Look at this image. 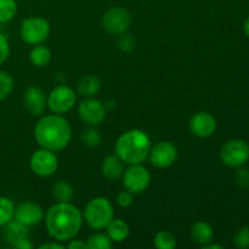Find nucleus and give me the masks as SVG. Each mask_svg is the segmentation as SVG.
Listing matches in <instances>:
<instances>
[{
  "label": "nucleus",
  "instance_id": "nucleus-1",
  "mask_svg": "<svg viewBox=\"0 0 249 249\" xmlns=\"http://www.w3.org/2000/svg\"><path fill=\"white\" fill-rule=\"evenodd\" d=\"M45 224L51 237L66 242L78 235L82 229L83 215L79 208L70 202H57L46 213Z\"/></svg>",
  "mask_w": 249,
  "mask_h": 249
},
{
  "label": "nucleus",
  "instance_id": "nucleus-2",
  "mask_svg": "<svg viewBox=\"0 0 249 249\" xmlns=\"http://www.w3.org/2000/svg\"><path fill=\"white\" fill-rule=\"evenodd\" d=\"M34 138L43 148L56 152L70 143L72 138L71 125L63 117L56 114L45 116L36 123Z\"/></svg>",
  "mask_w": 249,
  "mask_h": 249
},
{
  "label": "nucleus",
  "instance_id": "nucleus-3",
  "mask_svg": "<svg viewBox=\"0 0 249 249\" xmlns=\"http://www.w3.org/2000/svg\"><path fill=\"white\" fill-rule=\"evenodd\" d=\"M151 150L150 138L140 129L125 131L116 142V155L126 164H141Z\"/></svg>",
  "mask_w": 249,
  "mask_h": 249
},
{
  "label": "nucleus",
  "instance_id": "nucleus-4",
  "mask_svg": "<svg viewBox=\"0 0 249 249\" xmlns=\"http://www.w3.org/2000/svg\"><path fill=\"white\" fill-rule=\"evenodd\" d=\"M114 211L111 202L105 197H96L91 199L85 207L83 216L88 225L94 230H101L113 219Z\"/></svg>",
  "mask_w": 249,
  "mask_h": 249
},
{
  "label": "nucleus",
  "instance_id": "nucleus-5",
  "mask_svg": "<svg viewBox=\"0 0 249 249\" xmlns=\"http://www.w3.org/2000/svg\"><path fill=\"white\" fill-rule=\"evenodd\" d=\"M19 33L24 43L38 45L49 38L50 24L43 17H28L22 21Z\"/></svg>",
  "mask_w": 249,
  "mask_h": 249
},
{
  "label": "nucleus",
  "instance_id": "nucleus-6",
  "mask_svg": "<svg viewBox=\"0 0 249 249\" xmlns=\"http://www.w3.org/2000/svg\"><path fill=\"white\" fill-rule=\"evenodd\" d=\"M130 24L131 15L125 7H112L102 17V26L105 31L112 36H121L126 33Z\"/></svg>",
  "mask_w": 249,
  "mask_h": 249
},
{
  "label": "nucleus",
  "instance_id": "nucleus-7",
  "mask_svg": "<svg viewBox=\"0 0 249 249\" xmlns=\"http://www.w3.org/2000/svg\"><path fill=\"white\" fill-rule=\"evenodd\" d=\"M220 158L228 167L240 168L249 160V145L243 140H230L221 147Z\"/></svg>",
  "mask_w": 249,
  "mask_h": 249
},
{
  "label": "nucleus",
  "instance_id": "nucleus-8",
  "mask_svg": "<svg viewBox=\"0 0 249 249\" xmlns=\"http://www.w3.org/2000/svg\"><path fill=\"white\" fill-rule=\"evenodd\" d=\"M77 101V96L72 88L60 85L50 92L48 97V106L53 113L62 114L71 111Z\"/></svg>",
  "mask_w": 249,
  "mask_h": 249
},
{
  "label": "nucleus",
  "instance_id": "nucleus-9",
  "mask_svg": "<svg viewBox=\"0 0 249 249\" xmlns=\"http://www.w3.org/2000/svg\"><path fill=\"white\" fill-rule=\"evenodd\" d=\"M57 157L53 151L41 147L31 157V169L36 175L41 178L51 177L57 170Z\"/></svg>",
  "mask_w": 249,
  "mask_h": 249
},
{
  "label": "nucleus",
  "instance_id": "nucleus-10",
  "mask_svg": "<svg viewBox=\"0 0 249 249\" xmlns=\"http://www.w3.org/2000/svg\"><path fill=\"white\" fill-rule=\"evenodd\" d=\"M151 175L148 170L141 164H133L124 172L123 185L131 194H141L148 187Z\"/></svg>",
  "mask_w": 249,
  "mask_h": 249
},
{
  "label": "nucleus",
  "instance_id": "nucleus-11",
  "mask_svg": "<svg viewBox=\"0 0 249 249\" xmlns=\"http://www.w3.org/2000/svg\"><path fill=\"white\" fill-rule=\"evenodd\" d=\"M151 164L157 168H168L174 164L178 158V150L169 141H160L151 147L148 153Z\"/></svg>",
  "mask_w": 249,
  "mask_h": 249
},
{
  "label": "nucleus",
  "instance_id": "nucleus-12",
  "mask_svg": "<svg viewBox=\"0 0 249 249\" xmlns=\"http://www.w3.org/2000/svg\"><path fill=\"white\" fill-rule=\"evenodd\" d=\"M78 111L82 121L89 125H99L106 118V106H104V104L99 100H84L80 102Z\"/></svg>",
  "mask_w": 249,
  "mask_h": 249
},
{
  "label": "nucleus",
  "instance_id": "nucleus-13",
  "mask_svg": "<svg viewBox=\"0 0 249 249\" xmlns=\"http://www.w3.org/2000/svg\"><path fill=\"white\" fill-rule=\"evenodd\" d=\"M14 218L23 225L33 226L43 220L44 212L39 204L33 202H23L15 208Z\"/></svg>",
  "mask_w": 249,
  "mask_h": 249
},
{
  "label": "nucleus",
  "instance_id": "nucleus-14",
  "mask_svg": "<svg viewBox=\"0 0 249 249\" xmlns=\"http://www.w3.org/2000/svg\"><path fill=\"white\" fill-rule=\"evenodd\" d=\"M190 129L198 138H209L216 129V119L208 112H198L190 121Z\"/></svg>",
  "mask_w": 249,
  "mask_h": 249
},
{
  "label": "nucleus",
  "instance_id": "nucleus-15",
  "mask_svg": "<svg viewBox=\"0 0 249 249\" xmlns=\"http://www.w3.org/2000/svg\"><path fill=\"white\" fill-rule=\"evenodd\" d=\"M24 107L34 117H39L44 113L46 107V96L43 90L38 87H29L23 94Z\"/></svg>",
  "mask_w": 249,
  "mask_h": 249
},
{
  "label": "nucleus",
  "instance_id": "nucleus-16",
  "mask_svg": "<svg viewBox=\"0 0 249 249\" xmlns=\"http://www.w3.org/2000/svg\"><path fill=\"white\" fill-rule=\"evenodd\" d=\"M5 241L9 245L14 246L18 241L28 237V226L23 225L16 219H11L7 224L4 225V231H2Z\"/></svg>",
  "mask_w": 249,
  "mask_h": 249
},
{
  "label": "nucleus",
  "instance_id": "nucleus-17",
  "mask_svg": "<svg viewBox=\"0 0 249 249\" xmlns=\"http://www.w3.org/2000/svg\"><path fill=\"white\" fill-rule=\"evenodd\" d=\"M123 160L118 156H107L102 162L101 170L107 179L116 180L123 174Z\"/></svg>",
  "mask_w": 249,
  "mask_h": 249
},
{
  "label": "nucleus",
  "instance_id": "nucleus-18",
  "mask_svg": "<svg viewBox=\"0 0 249 249\" xmlns=\"http://www.w3.org/2000/svg\"><path fill=\"white\" fill-rule=\"evenodd\" d=\"M107 228V235L112 240V242H123L129 236L130 229L128 224L122 219H112Z\"/></svg>",
  "mask_w": 249,
  "mask_h": 249
},
{
  "label": "nucleus",
  "instance_id": "nucleus-19",
  "mask_svg": "<svg viewBox=\"0 0 249 249\" xmlns=\"http://www.w3.org/2000/svg\"><path fill=\"white\" fill-rule=\"evenodd\" d=\"M213 228L206 221H198L191 228V237L198 245L204 246L213 240Z\"/></svg>",
  "mask_w": 249,
  "mask_h": 249
},
{
  "label": "nucleus",
  "instance_id": "nucleus-20",
  "mask_svg": "<svg viewBox=\"0 0 249 249\" xmlns=\"http://www.w3.org/2000/svg\"><path fill=\"white\" fill-rule=\"evenodd\" d=\"M100 88H101V83H100L99 78L95 75H84L78 83L77 91L82 96L91 97L99 92Z\"/></svg>",
  "mask_w": 249,
  "mask_h": 249
},
{
  "label": "nucleus",
  "instance_id": "nucleus-21",
  "mask_svg": "<svg viewBox=\"0 0 249 249\" xmlns=\"http://www.w3.org/2000/svg\"><path fill=\"white\" fill-rule=\"evenodd\" d=\"M29 58H31V62L34 66H36V67H44V66H46L50 62L51 51L48 46L38 44V45H36L32 49L31 53H29Z\"/></svg>",
  "mask_w": 249,
  "mask_h": 249
},
{
  "label": "nucleus",
  "instance_id": "nucleus-22",
  "mask_svg": "<svg viewBox=\"0 0 249 249\" xmlns=\"http://www.w3.org/2000/svg\"><path fill=\"white\" fill-rule=\"evenodd\" d=\"M53 196L57 202H70L73 197V187L65 180H58L53 186Z\"/></svg>",
  "mask_w": 249,
  "mask_h": 249
},
{
  "label": "nucleus",
  "instance_id": "nucleus-23",
  "mask_svg": "<svg viewBox=\"0 0 249 249\" xmlns=\"http://www.w3.org/2000/svg\"><path fill=\"white\" fill-rule=\"evenodd\" d=\"M153 242L158 249H174L177 247V240L169 231L162 230L156 233Z\"/></svg>",
  "mask_w": 249,
  "mask_h": 249
},
{
  "label": "nucleus",
  "instance_id": "nucleus-24",
  "mask_svg": "<svg viewBox=\"0 0 249 249\" xmlns=\"http://www.w3.org/2000/svg\"><path fill=\"white\" fill-rule=\"evenodd\" d=\"M15 206L7 197L0 196V226H4L14 219Z\"/></svg>",
  "mask_w": 249,
  "mask_h": 249
},
{
  "label": "nucleus",
  "instance_id": "nucleus-25",
  "mask_svg": "<svg viewBox=\"0 0 249 249\" xmlns=\"http://www.w3.org/2000/svg\"><path fill=\"white\" fill-rule=\"evenodd\" d=\"M17 12V2L15 0H0V23L11 21Z\"/></svg>",
  "mask_w": 249,
  "mask_h": 249
},
{
  "label": "nucleus",
  "instance_id": "nucleus-26",
  "mask_svg": "<svg viewBox=\"0 0 249 249\" xmlns=\"http://www.w3.org/2000/svg\"><path fill=\"white\" fill-rule=\"evenodd\" d=\"M87 245L89 249H109L112 248V240L105 233H95L90 236Z\"/></svg>",
  "mask_w": 249,
  "mask_h": 249
},
{
  "label": "nucleus",
  "instance_id": "nucleus-27",
  "mask_svg": "<svg viewBox=\"0 0 249 249\" xmlns=\"http://www.w3.org/2000/svg\"><path fill=\"white\" fill-rule=\"evenodd\" d=\"M14 89V79L5 71H0V100H4Z\"/></svg>",
  "mask_w": 249,
  "mask_h": 249
},
{
  "label": "nucleus",
  "instance_id": "nucleus-28",
  "mask_svg": "<svg viewBox=\"0 0 249 249\" xmlns=\"http://www.w3.org/2000/svg\"><path fill=\"white\" fill-rule=\"evenodd\" d=\"M82 141L85 146L90 148L97 147L101 142V135H100V131L95 128L87 129V130L83 131L82 134Z\"/></svg>",
  "mask_w": 249,
  "mask_h": 249
},
{
  "label": "nucleus",
  "instance_id": "nucleus-29",
  "mask_svg": "<svg viewBox=\"0 0 249 249\" xmlns=\"http://www.w3.org/2000/svg\"><path fill=\"white\" fill-rule=\"evenodd\" d=\"M233 242H235L236 247L240 249L249 248V228L248 226H242L238 229L237 232L235 233L233 237Z\"/></svg>",
  "mask_w": 249,
  "mask_h": 249
},
{
  "label": "nucleus",
  "instance_id": "nucleus-30",
  "mask_svg": "<svg viewBox=\"0 0 249 249\" xmlns=\"http://www.w3.org/2000/svg\"><path fill=\"white\" fill-rule=\"evenodd\" d=\"M118 46L122 51H124V53H130L131 50L135 49V39H134L130 34H121V36H119Z\"/></svg>",
  "mask_w": 249,
  "mask_h": 249
},
{
  "label": "nucleus",
  "instance_id": "nucleus-31",
  "mask_svg": "<svg viewBox=\"0 0 249 249\" xmlns=\"http://www.w3.org/2000/svg\"><path fill=\"white\" fill-rule=\"evenodd\" d=\"M236 182L238 186L243 190L249 189V169L247 168H240L235 174Z\"/></svg>",
  "mask_w": 249,
  "mask_h": 249
},
{
  "label": "nucleus",
  "instance_id": "nucleus-32",
  "mask_svg": "<svg viewBox=\"0 0 249 249\" xmlns=\"http://www.w3.org/2000/svg\"><path fill=\"white\" fill-rule=\"evenodd\" d=\"M10 55V45L7 41L6 36L2 33H0V65L7 60Z\"/></svg>",
  "mask_w": 249,
  "mask_h": 249
},
{
  "label": "nucleus",
  "instance_id": "nucleus-33",
  "mask_svg": "<svg viewBox=\"0 0 249 249\" xmlns=\"http://www.w3.org/2000/svg\"><path fill=\"white\" fill-rule=\"evenodd\" d=\"M117 202H118V204L121 207L126 208V207H129L133 203V194L130 191H128V190L119 192L118 196H117Z\"/></svg>",
  "mask_w": 249,
  "mask_h": 249
},
{
  "label": "nucleus",
  "instance_id": "nucleus-34",
  "mask_svg": "<svg viewBox=\"0 0 249 249\" xmlns=\"http://www.w3.org/2000/svg\"><path fill=\"white\" fill-rule=\"evenodd\" d=\"M12 247L16 249H32L33 248V245H32L31 241H29L28 237H27V238H23V240L18 241L17 243H15Z\"/></svg>",
  "mask_w": 249,
  "mask_h": 249
},
{
  "label": "nucleus",
  "instance_id": "nucleus-35",
  "mask_svg": "<svg viewBox=\"0 0 249 249\" xmlns=\"http://www.w3.org/2000/svg\"><path fill=\"white\" fill-rule=\"evenodd\" d=\"M70 249H87L88 248V245L85 242H83V241H79V240H71V242L68 243L67 246Z\"/></svg>",
  "mask_w": 249,
  "mask_h": 249
},
{
  "label": "nucleus",
  "instance_id": "nucleus-36",
  "mask_svg": "<svg viewBox=\"0 0 249 249\" xmlns=\"http://www.w3.org/2000/svg\"><path fill=\"white\" fill-rule=\"evenodd\" d=\"M40 249H49V248H53V249H63L65 248V246L60 245V243H56V242H53V243H44V245H41Z\"/></svg>",
  "mask_w": 249,
  "mask_h": 249
},
{
  "label": "nucleus",
  "instance_id": "nucleus-37",
  "mask_svg": "<svg viewBox=\"0 0 249 249\" xmlns=\"http://www.w3.org/2000/svg\"><path fill=\"white\" fill-rule=\"evenodd\" d=\"M204 249H223V246H219V245H209V243H207V245L203 246Z\"/></svg>",
  "mask_w": 249,
  "mask_h": 249
},
{
  "label": "nucleus",
  "instance_id": "nucleus-38",
  "mask_svg": "<svg viewBox=\"0 0 249 249\" xmlns=\"http://www.w3.org/2000/svg\"><path fill=\"white\" fill-rule=\"evenodd\" d=\"M243 31H245L246 36H249V16L247 17V19L245 21V24H243Z\"/></svg>",
  "mask_w": 249,
  "mask_h": 249
}]
</instances>
